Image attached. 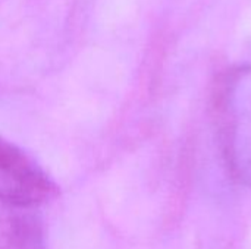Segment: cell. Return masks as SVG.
I'll use <instances>...</instances> for the list:
<instances>
[{"label": "cell", "instance_id": "1", "mask_svg": "<svg viewBox=\"0 0 251 249\" xmlns=\"http://www.w3.org/2000/svg\"><path fill=\"white\" fill-rule=\"evenodd\" d=\"M216 126L231 176L251 186V65L225 75L216 98Z\"/></svg>", "mask_w": 251, "mask_h": 249}, {"label": "cell", "instance_id": "3", "mask_svg": "<svg viewBox=\"0 0 251 249\" xmlns=\"http://www.w3.org/2000/svg\"><path fill=\"white\" fill-rule=\"evenodd\" d=\"M0 249H46L44 232L37 217L25 208L1 205Z\"/></svg>", "mask_w": 251, "mask_h": 249}, {"label": "cell", "instance_id": "2", "mask_svg": "<svg viewBox=\"0 0 251 249\" xmlns=\"http://www.w3.org/2000/svg\"><path fill=\"white\" fill-rule=\"evenodd\" d=\"M57 195L47 172L22 148L0 135V204L31 210Z\"/></svg>", "mask_w": 251, "mask_h": 249}]
</instances>
